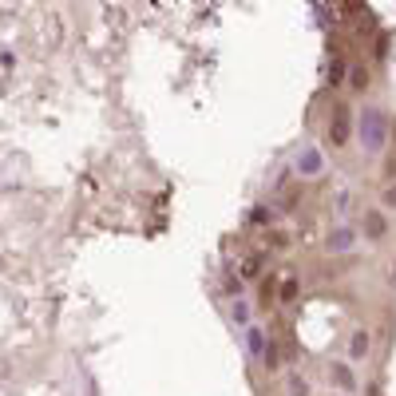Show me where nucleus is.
<instances>
[{
    "label": "nucleus",
    "instance_id": "nucleus-1",
    "mask_svg": "<svg viewBox=\"0 0 396 396\" xmlns=\"http://www.w3.org/2000/svg\"><path fill=\"white\" fill-rule=\"evenodd\" d=\"M349 107H333V127H329V139H333V147H345L349 143Z\"/></svg>",
    "mask_w": 396,
    "mask_h": 396
},
{
    "label": "nucleus",
    "instance_id": "nucleus-2",
    "mask_svg": "<svg viewBox=\"0 0 396 396\" xmlns=\"http://www.w3.org/2000/svg\"><path fill=\"white\" fill-rule=\"evenodd\" d=\"M333 380H337V385H341V388H349V392H353V388H357V377H353V373H349V365H333Z\"/></svg>",
    "mask_w": 396,
    "mask_h": 396
},
{
    "label": "nucleus",
    "instance_id": "nucleus-3",
    "mask_svg": "<svg viewBox=\"0 0 396 396\" xmlns=\"http://www.w3.org/2000/svg\"><path fill=\"white\" fill-rule=\"evenodd\" d=\"M353 242H357V234H353V230H333L329 234V250H349Z\"/></svg>",
    "mask_w": 396,
    "mask_h": 396
},
{
    "label": "nucleus",
    "instance_id": "nucleus-4",
    "mask_svg": "<svg viewBox=\"0 0 396 396\" xmlns=\"http://www.w3.org/2000/svg\"><path fill=\"white\" fill-rule=\"evenodd\" d=\"M349 80H353V92H365V87H369V72H365L360 64L349 68Z\"/></svg>",
    "mask_w": 396,
    "mask_h": 396
},
{
    "label": "nucleus",
    "instance_id": "nucleus-5",
    "mask_svg": "<svg viewBox=\"0 0 396 396\" xmlns=\"http://www.w3.org/2000/svg\"><path fill=\"white\" fill-rule=\"evenodd\" d=\"M365 230H369V238H380V234L388 230V222L380 218V214H369V218H365Z\"/></svg>",
    "mask_w": 396,
    "mask_h": 396
},
{
    "label": "nucleus",
    "instance_id": "nucleus-6",
    "mask_svg": "<svg viewBox=\"0 0 396 396\" xmlns=\"http://www.w3.org/2000/svg\"><path fill=\"white\" fill-rule=\"evenodd\" d=\"M250 353H254V357H262V353H266V333H258V329H250Z\"/></svg>",
    "mask_w": 396,
    "mask_h": 396
},
{
    "label": "nucleus",
    "instance_id": "nucleus-7",
    "mask_svg": "<svg viewBox=\"0 0 396 396\" xmlns=\"http://www.w3.org/2000/svg\"><path fill=\"white\" fill-rule=\"evenodd\" d=\"M365 119H369V147H377L380 143V111H369V115H365Z\"/></svg>",
    "mask_w": 396,
    "mask_h": 396
},
{
    "label": "nucleus",
    "instance_id": "nucleus-8",
    "mask_svg": "<svg viewBox=\"0 0 396 396\" xmlns=\"http://www.w3.org/2000/svg\"><path fill=\"white\" fill-rule=\"evenodd\" d=\"M297 289H301V286H297V277H286V282H282V289H277V297H282V301H294Z\"/></svg>",
    "mask_w": 396,
    "mask_h": 396
},
{
    "label": "nucleus",
    "instance_id": "nucleus-9",
    "mask_svg": "<svg viewBox=\"0 0 396 396\" xmlns=\"http://www.w3.org/2000/svg\"><path fill=\"white\" fill-rule=\"evenodd\" d=\"M369 353V333L360 329V333H353V357H365Z\"/></svg>",
    "mask_w": 396,
    "mask_h": 396
},
{
    "label": "nucleus",
    "instance_id": "nucleus-10",
    "mask_svg": "<svg viewBox=\"0 0 396 396\" xmlns=\"http://www.w3.org/2000/svg\"><path fill=\"white\" fill-rule=\"evenodd\" d=\"M258 269H262V258H246V262H242V277H246V282H254Z\"/></svg>",
    "mask_w": 396,
    "mask_h": 396
},
{
    "label": "nucleus",
    "instance_id": "nucleus-11",
    "mask_svg": "<svg viewBox=\"0 0 396 396\" xmlns=\"http://www.w3.org/2000/svg\"><path fill=\"white\" fill-rule=\"evenodd\" d=\"M250 222H254V226H269V210H266V206H258V210L250 214Z\"/></svg>",
    "mask_w": 396,
    "mask_h": 396
},
{
    "label": "nucleus",
    "instance_id": "nucleus-12",
    "mask_svg": "<svg viewBox=\"0 0 396 396\" xmlns=\"http://www.w3.org/2000/svg\"><path fill=\"white\" fill-rule=\"evenodd\" d=\"M289 392H294V396H309V388H305L301 377H289Z\"/></svg>",
    "mask_w": 396,
    "mask_h": 396
},
{
    "label": "nucleus",
    "instance_id": "nucleus-13",
    "mask_svg": "<svg viewBox=\"0 0 396 396\" xmlns=\"http://www.w3.org/2000/svg\"><path fill=\"white\" fill-rule=\"evenodd\" d=\"M234 321H242V325L250 321V305H246V301H238V305H234Z\"/></svg>",
    "mask_w": 396,
    "mask_h": 396
},
{
    "label": "nucleus",
    "instance_id": "nucleus-14",
    "mask_svg": "<svg viewBox=\"0 0 396 396\" xmlns=\"http://www.w3.org/2000/svg\"><path fill=\"white\" fill-rule=\"evenodd\" d=\"M380 198H385V206H396V183L385 186V194H380Z\"/></svg>",
    "mask_w": 396,
    "mask_h": 396
},
{
    "label": "nucleus",
    "instance_id": "nucleus-15",
    "mask_svg": "<svg viewBox=\"0 0 396 396\" xmlns=\"http://www.w3.org/2000/svg\"><path fill=\"white\" fill-rule=\"evenodd\" d=\"M388 175H396V155H392V159H388Z\"/></svg>",
    "mask_w": 396,
    "mask_h": 396
}]
</instances>
